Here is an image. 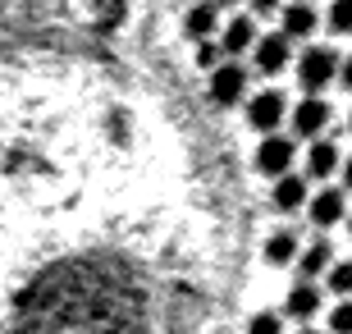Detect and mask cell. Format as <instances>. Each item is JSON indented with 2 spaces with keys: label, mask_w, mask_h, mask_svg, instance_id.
<instances>
[{
  "label": "cell",
  "mask_w": 352,
  "mask_h": 334,
  "mask_svg": "<svg viewBox=\"0 0 352 334\" xmlns=\"http://www.w3.org/2000/svg\"><path fill=\"white\" fill-rule=\"evenodd\" d=\"M334 74H339V55L329 51V46H311V51L298 60V83L307 87V96H316Z\"/></svg>",
  "instance_id": "6da1fadb"
},
{
  "label": "cell",
  "mask_w": 352,
  "mask_h": 334,
  "mask_svg": "<svg viewBox=\"0 0 352 334\" xmlns=\"http://www.w3.org/2000/svg\"><path fill=\"white\" fill-rule=\"evenodd\" d=\"M248 92V69L243 65H215L210 69V101L215 105H238Z\"/></svg>",
  "instance_id": "7a4b0ae2"
},
{
  "label": "cell",
  "mask_w": 352,
  "mask_h": 334,
  "mask_svg": "<svg viewBox=\"0 0 352 334\" xmlns=\"http://www.w3.org/2000/svg\"><path fill=\"white\" fill-rule=\"evenodd\" d=\"M284 115H288V101H284V92H279V87L256 92L252 105H248V124H252V129H261V133H274Z\"/></svg>",
  "instance_id": "3957f363"
},
{
  "label": "cell",
  "mask_w": 352,
  "mask_h": 334,
  "mask_svg": "<svg viewBox=\"0 0 352 334\" xmlns=\"http://www.w3.org/2000/svg\"><path fill=\"white\" fill-rule=\"evenodd\" d=\"M293 156H298V147H293L288 138H279V133H265V142L256 147V169H261V174H270V179H279V174H288Z\"/></svg>",
  "instance_id": "277c9868"
},
{
  "label": "cell",
  "mask_w": 352,
  "mask_h": 334,
  "mask_svg": "<svg viewBox=\"0 0 352 334\" xmlns=\"http://www.w3.org/2000/svg\"><path fill=\"white\" fill-rule=\"evenodd\" d=\"M325 124H329V105L320 101V96H307V101L293 110V129H298V138H320L325 133Z\"/></svg>",
  "instance_id": "5b68a950"
},
{
  "label": "cell",
  "mask_w": 352,
  "mask_h": 334,
  "mask_svg": "<svg viewBox=\"0 0 352 334\" xmlns=\"http://www.w3.org/2000/svg\"><path fill=\"white\" fill-rule=\"evenodd\" d=\"M343 216H348V202H343L339 188H325V193H316V197H311V225L329 229V225H339Z\"/></svg>",
  "instance_id": "8992f818"
},
{
  "label": "cell",
  "mask_w": 352,
  "mask_h": 334,
  "mask_svg": "<svg viewBox=\"0 0 352 334\" xmlns=\"http://www.w3.org/2000/svg\"><path fill=\"white\" fill-rule=\"evenodd\" d=\"M288 65V37L284 32H270V37L256 41V69L261 74H279Z\"/></svg>",
  "instance_id": "52a82bcc"
},
{
  "label": "cell",
  "mask_w": 352,
  "mask_h": 334,
  "mask_svg": "<svg viewBox=\"0 0 352 334\" xmlns=\"http://www.w3.org/2000/svg\"><path fill=\"white\" fill-rule=\"evenodd\" d=\"M334 266V247H329V238H316L311 247H298V270L302 280H316L320 270Z\"/></svg>",
  "instance_id": "ba28073f"
},
{
  "label": "cell",
  "mask_w": 352,
  "mask_h": 334,
  "mask_svg": "<svg viewBox=\"0 0 352 334\" xmlns=\"http://www.w3.org/2000/svg\"><path fill=\"white\" fill-rule=\"evenodd\" d=\"M270 202H274V211H298V206H307V183L298 174H279Z\"/></svg>",
  "instance_id": "9c48e42d"
},
{
  "label": "cell",
  "mask_w": 352,
  "mask_h": 334,
  "mask_svg": "<svg viewBox=\"0 0 352 334\" xmlns=\"http://www.w3.org/2000/svg\"><path fill=\"white\" fill-rule=\"evenodd\" d=\"M334 169H339V147L325 142V138H316L311 152H307V174H311V179H329Z\"/></svg>",
  "instance_id": "30bf717a"
},
{
  "label": "cell",
  "mask_w": 352,
  "mask_h": 334,
  "mask_svg": "<svg viewBox=\"0 0 352 334\" xmlns=\"http://www.w3.org/2000/svg\"><path fill=\"white\" fill-rule=\"evenodd\" d=\"M316 23H320V19H316V10L307 5V0H298V5H288V10H284V37L288 41H293V37H311Z\"/></svg>",
  "instance_id": "8fae6325"
},
{
  "label": "cell",
  "mask_w": 352,
  "mask_h": 334,
  "mask_svg": "<svg viewBox=\"0 0 352 334\" xmlns=\"http://www.w3.org/2000/svg\"><path fill=\"white\" fill-rule=\"evenodd\" d=\"M316 311H320V289L311 280H302L293 293H288V316H298V321H311Z\"/></svg>",
  "instance_id": "7c38bea8"
},
{
  "label": "cell",
  "mask_w": 352,
  "mask_h": 334,
  "mask_svg": "<svg viewBox=\"0 0 352 334\" xmlns=\"http://www.w3.org/2000/svg\"><path fill=\"white\" fill-rule=\"evenodd\" d=\"M229 55L248 51V46H256V23L252 19H234V23H224V41H220Z\"/></svg>",
  "instance_id": "4fadbf2b"
},
{
  "label": "cell",
  "mask_w": 352,
  "mask_h": 334,
  "mask_svg": "<svg viewBox=\"0 0 352 334\" xmlns=\"http://www.w3.org/2000/svg\"><path fill=\"white\" fill-rule=\"evenodd\" d=\"M183 32L192 41H206L210 32H215V5H192L188 19H183Z\"/></svg>",
  "instance_id": "5bb4252c"
},
{
  "label": "cell",
  "mask_w": 352,
  "mask_h": 334,
  "mask_svg": "<svg viewBox=\"0 0 352 334\" xmlns=\"http://www.w3.org/2000/svg\"><path fill=\"white\" fill-rule=\"evenodd\" d=\"M265 261H270V266H288V261H298V238H293L288 229L270 233V238H265Z\"/></svg>",
  "instance_id": "9a60e30c"
},
{
  "label": "cell",
  "mask_w": 352,
  "mask_h": 334,
  "mask_svg": "<svg viewBox=\"0 0 352 334\" xmlns=\"http://www.w3.org/2000/svg\"><path fill=\"white\" fill-rule=\"evenodd\" d=\"M329 293H352V261H339V266H329Z\"/></svg>",
  "instance_id": "2e32d148"
},
{
  "label": "cell",
  "mask_w": 352,
  "mask_h": 334,
  "mask_svg": "<svg viewBox=\"0 0 352 334\" xmlns=\"http://www.w3.org/2000/svg\"><path fill=\"white\" fill-rule=\"evenodd\" d=\"M329 330L334 334H352V298H343L339 307L329 311Z\"/></svg>",
  "instance_id": "e0dca14e"
},
{
  "label": "cell",
  "mask_w": 352,
  "mask_h": 334,
  "mask_svg": "<svg viewBox=\"0 0 352 334\" xmlns=\"http://www.w3.org/2000/svg\"><path fill=\"white\" fill-rule=\"evenodd\" d=\"M248 334H284V321H279L274 311H261V316L248 321Z\"/></svg>",
  "instance_id": "ac0fdd59"
},
{
  "label": "cell",
  "mask_w": 352,
  "mask_h": 334,
  "mask_svg": "<svg viewBox=\"0 0 352 334\" xmlns=\"http://www.w3.org/2000/svg\"><path fill=\"white\" fill-rule=\"evenodd\" d=\"M329 28H334V32H352V0H334V10H329Z\"/></svg>",
  "instance_id": "d6986e66"
},
{
  "label": "cell",
  "mask_w": 352,
  "mask_h": 334,
  "mask_svg": "<svg viewBox=\"0 0 352 334\" xmlns=\"http://www.w3.org/2000/svg\"><path fill=\"white\" fill-rule=\"evenodd\" d=\"M197 65L215 69V65H220V46H215V41H197Z\"/></svg>",
  "instance_id": "ffe728a7"
},
{
  "label": "cell",
  "mask_w": 352,
  "mask_h": 334,
  "mask_svg": "<svg viewBox=\"0 0 352 334\" xmlns=\"http://www.w3.org/2000/svg\"><path fill=\"white\" fill-rule=\"evenodd\" d=\"M334 78H339L343 87H348V92H352V55H348V60H343V65H339V74H334Z\"/></svg>",
  "instance_id": "44dd1931"
},
{
  "label": "cell",
  "mask_w": 352,
  "mask_h": 334,
  "mask_svg": "<svg viewBox=\"0 0 352 334\" xmlns=\"http://www.w3.org/2000/svg\"><path fill=\"white\" fill-rule=\"evenodd\" d=\"M274 5H279V0H252V10H261V14H270Z\"/></svg>",
  "instance_id": "7402d4cb"
},
{
  "label": "cell",
  "mask_w": 352,
  "mask_h": 334,
  "mask_svg": "<svg viewBox=\"0 0 352 334\" xmlns=\"http://www.w3.org/2000/svg\"><path fill=\"white\" fill-rule=\"evenodd\" d=\"M343 183H348V188H352V156H348V160H343Z\"/></svg>",
  "instance_id": "603a6c76"
},
{
  "label": "cell",
  "mask_w": 352,
  "mask_h": 334,
  "mask_svg": "<svg viewBox=\"0 0 352 334\" xmlns=\"http://www.w3.org/2000/svg\"><path fill=\"white\" fill-rule=\"evenodd\" d=\"M343 220H348V233H352V216H343Z\"/></svg>",
  "instance_id": "cb8c5ba5"
},
{
  "label": "cell",
  "mask_w": 352,
  "mask_h": 334,
  "mask_svg": "<svg viewBox=\"0 0 352 334\" xmlns=\"http://www.w3.org/2000/svg\"><path fill=\"white\" fill-rule=\"evenodd\" d=\"M220 5H238V0H220Z\"/></svg>",
  "instance_id": "d4e9b609"
},
{
  "label": "cell",
  "mask_w": 352,
  "mask_h": 334,
  "mask_svg": "<svg viewBox=\"0 0 352 334\" xmlns=\"http://www.w3.org/2000/svg\"><path fill=\"white\" fill-rule=\"evenodd\" d=\"M348 129H352V110H348Z\"/></svg>",
  "instance_id": "484cf974"
},
{
  "label": "cell",
  "mask_w": 352,
  "mask_h": 334,
  "mask_svg": "<svg viewBox=\"0 0 352 334\" xmlns=\"http://www.w3.org/2000/svg\"><path fill=\"white\" fill-rule=\"evenodd\" d=\"M302 334H311V330H302Z\"/></svg>",
  "instance_id": "4316f807"
}]
</instances>
